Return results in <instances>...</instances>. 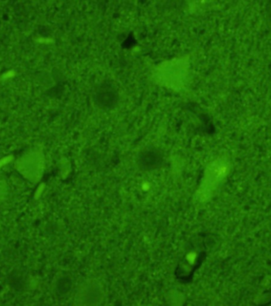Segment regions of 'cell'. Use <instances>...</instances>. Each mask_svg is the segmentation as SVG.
I'll return each mask as SVG.
<instances>
[{
	"label": "cell",
	"instance_id": "1",
	"mask_svg": "<svg viewBox=\"0 0 271 306\" xmlns=\"http://www.w3.org/2000/svg\"><path fill=\"white\" fill-rule=\"evenodd\" d=\"M189 59L186 56L163 62L156 67L154 78L162 86L180 90L187 84L189 78Z\"/></svg>",
	"mask_w": 271,
	"mask_h": 306
},
{
	"label": "cell",
	"instance_id": "2",
	"mask_svg": "<svg viewBox=\"0 0 271 306\" xmlns=\"http://www.w3.org/2000/svg\"><path fill=\"white\" fill-rule=\"evenodd\" d=\"M230 164L224 159H217L207 165L205 175L198 191V199L208 201L214 195L219 185L230 174Z\"/></svg>",
	"mask_w": 271,
	"mask_h": 306
},
{
	"label": "cell",
	"instance_id": "3",
	"mask_svg": "<svg viewBox=\"0 0 271 306\" xmlns=\"http://www.w3.org/2000/svg\"><path fill=\"white\" fill-rule=\"evenodd\" d=\"M101 293L98 284L93 283V282L86 284L82 287V291H81L82 304H98L101 300Z\"/></svg>",
	"mask_w": 271,
	"mask_h": 306
},
{
	"label": "cell",
	"instance_id": "4",
	"mask_svg": "<svg viewBox=\"0 0 271 306\" xmlns=\"http://www.w3.org/2000/svg\"><path fill=\"white\" fill-rule=\"evenodd\" d=\"M15 75L16 73L14 70L7 71L5 73L3 74L1 78H2V80H4V81H7V80L11 79V78H14Z\"/></svg>",
	"mask_w": 271,
	"mask_h": 306
},
{
	"label": "cell",
	"instance_id": "5",
	"mask_svg": "<svg viewBox=\"0 0 271 306\" xmlns=\"http://www.w3.org/2000/svg\"><path fill=\"white\" fill-rule=\"evenodd\" d=\"M197 259V254L194 253V252H191V253L188 254L187 255V261L191 263H194L195 262V260Z\"/></svg>",
	"mask_w": 271,
	"mask_h": 306
}]
</instances>
